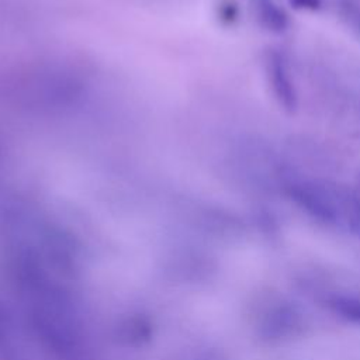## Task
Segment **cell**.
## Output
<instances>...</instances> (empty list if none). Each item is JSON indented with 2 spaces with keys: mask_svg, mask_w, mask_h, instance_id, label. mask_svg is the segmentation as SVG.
Here are the masks:
<instances>
[{
  "mask_svg": "<svg viewBox=\"0 0 360 360\" xmlns=\"http://www.w3.org/2000/svg\"><path fill=\"white\" fill-rule=\"evenodd\" d=\"M267 73L271 83V89L276 97L285 108H294L295 105V94L292 84L290 82L288 73L285 70V65L280 55L271 53L267 60Z\"/></svg>",
  "mask_w": 360,
  "mask_h": 360,
  "instance_id": "1",
  "label": "cell"
},
{
  "mask_svg": "<svg viewBox=\"0 0 360 360\" xmlns=\"http://www.w3.org/2000/svg\"><path fill=\"white\" fill-rule=\"evenodd\" d=\"M257 8H260L262 18H264L270 30H283L285 27V14L273 3V0H260Z\"/></svg>",
  "mask_w": 360,
  "mask_h": 360,
  "instance_id": "2",
  "label": "cell"
},
{
  "mask_svg": "<svg viewBox=\"0 0 360 360\" xmlns=\"http://www.w3.org/2000/svg\"><path fill=\"white\" fill-rule=\"evenodd\" d=\"M291 3L297 4V7H305V8H316L319 4V0H291Z\"/></svg>",
  "mask_w": 360,
  "mask_h": 360,
  "instance_id": "3",
  "label": "cell"
}]
</instances>
